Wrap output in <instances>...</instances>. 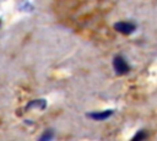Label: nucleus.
Instances as JSON below:
<instances>
[{"label":"nucleus","instance_id":"obj_6","mask_svg":"<svg viewBox=\"0 0 157 141\" xmlns=\"http://www.w3.org/2000/svg\"><path fill=\"white\" fill-rule=\"evenodd\" d=\"M147 131L145 130V129H141V130H139L132 137H131V140L130 141H145L146 139H147Z\"/></svg>","mask_w":157,"mask_h":141},{"label":"nucleus","instance_id":"obj_2","mask_svg":"<svg viewBox=\"0 0 157 141\" xmlns=\"http://www.w3.org/2000/svg\"><path fill=\"white\" fill-rule=\"evenodd\" d=\"M137 26L132 21H118L114 23V29L124 36H130L136 31Z\"/></svg>","mask_w":157,"mask_h":141},{"label":"nucleus","instance_id":"obj_3","mask_svg":"<svg viewBox=\"0 0 157 141\" xmlns=\"http://www.w3.org/2000/svg\"><path fill=\"white\" fill-rule=\"evenodd\" d=\"M113 114H114L113 109H104V110H101V112H90V113L86 114V116L94 120V121H104V120L109 119Z\"/></svg>","mask_w":157,"mask_h":141},{"label":"nucleus","instance_id":"obj_1","mask_svg":"<svg viewBox=\"0 0 157 141\" xmlns=\"http://www.w3.org/2000/svg\"><path fill=\"white\" fill-rule=\"evenodd\" d=\"M112 64H113L114 72L117 75H119V76L126 75L130 71V64L126 61V59L123 55H115Z\"/></svg>","mask_w":157,"mask_h":141},{"label":"nucleus","instance_id":"obj_4","mask_svg":"<svg viewBox=\"0 0 157 141\" xmlns=\"http://www.w3.org/2000/svg\"><path fill=\"white\" fill-rule=\"evenodd\" d=\"M47 108V101L44 98H36V99H32L27 103L26 105V109H40V110H44Z\"/></svg>","mask_w":157,"mask_h":141},{"label":"nucleus","instance_id":"obj_7","mask_svg":"<svg viewBox=\"0 0 157 141\" xmlns=\"http://www.w3.org/2000/svg\"><path fill=\"white\" fill-rule=\"evenodd\" d=\"M0 25H1V20H0Z\"/></svg>","mask_w":157,"mask_h":141},{"label":"nucleus","instance_id":"obj_5","mask_svg":"<svg viewBox=\"0 0 157 141\" xmlns=\"http://www.w3.org/2000/svg\"><path fill=\"white\" fill-rule=\"evenodd\" d=\"M54 137H55V131H54V129L48 128V129H45V130L39 135L38 141H53Z\"/></svg>","mask_w":157,"mask_h":141}]
</instances>
